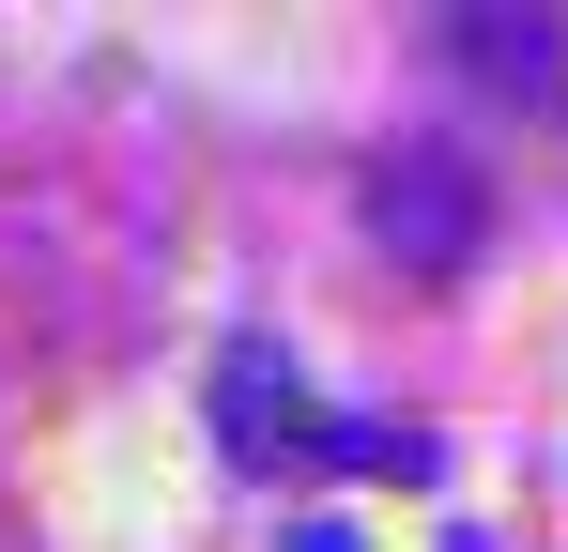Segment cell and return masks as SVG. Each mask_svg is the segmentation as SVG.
Here are the masks:
<instances>
[{
  "mask_svg": "<svg viewBox=\"0 0 568 552\" xmlns=\"http://www.w3.org/2000/svg\"><path fill=\"white\" fill-rule=\"evenodd\" d=\"M369 231L415 276H462L476 262V184L446 170V154H384V170H369Z\"/></svg>",
  "mask_w": 568,
  "mask_h": 552,
  "instance_id": "6da1fadb",
  "label": "cell"
},
{
  "mask_svg": "<svg viewBox=\"0 0 568 552\" xmlns=\"http://www.w3.org/2000/svg\"><path fill=\"white\" fill-rule=\"evenodd\" d=\"M446 47H462V62H476L491 92H538V108L568 92V31H554V16H523V31H507V16H462Z\"/></svg>",
  "mask_w": 568,
  "mask_h": 552,
  "instance_id": "7a4b0ae2",
  "label": "cell"
}]
</instances>
